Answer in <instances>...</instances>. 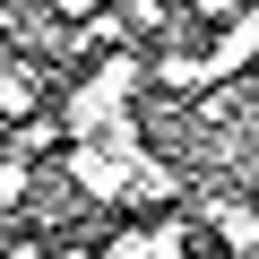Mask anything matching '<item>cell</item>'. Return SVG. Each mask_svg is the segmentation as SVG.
<instances>
[{
	"instance_id": "obj_1",
	"label": "cell",
	"mask_w": 259,
	"mask_h": 259,
	"mask_svg": "<svg viewBox=\"0 0 259 259\" xmlns=\"http://www.w3.org/2000/svg\"><path fill=\"white\" fill-rule=\"evenodd\" d=\"M190 242H199V225L190 216H164V225H121L104 250L112 259H147V250H190Z\"/></svg>"
},
{
	"instance_id": "obj_2",
	"label": "cell",
	"mask_w": 259,
	"mask_h": 259,
	"mask_svg": "<svg viewBox=\"0 0 259 259\" xmlns=\"http://www.w3.org/2000/svg\"><path fill=\"white\" fill-rule=\"evenodd\" d=\"M26 112H35V69L0 61V121H26Z\"/></svg>"
},
{
	"instance_id": "obj_3",
	"label": "cell",
	"mask_w": 259,
	"mask_h": 259,
	"mask_svg": "<svg viewBox=\"0 0 259 259\" xmlns=\"http://www.w3.org/2000/svg\"><path fill=\"white\" fill-rule=\"evenodd\" d=\"M121 18H130V35H164L173 26V0H121Z\"/></svg>"
}]
</instances>
